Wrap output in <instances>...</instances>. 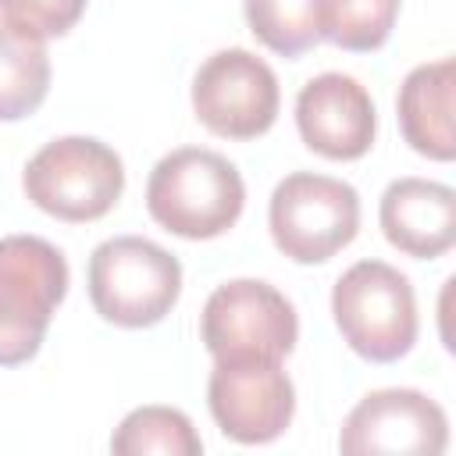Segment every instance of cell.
I'll return each instance as SVG.
<instances>
[{"mask_svg":"<svg viewBox=\"0 0 456 456\" xmlns=\"http://www.w3.org/2000/svg\"><path fill=\"white\" fill-rule=\"evenodd\" d=\"M246 185L239 167L203 146L164 153L146 182L150 217L178 239H217L242 217Z\"/></svg>","mask_w":456,"mask_h":456,"instance_id":"1","label":"cell"},{"mask_svg":"<svg viewBox=\"0 0 456 456\" xmlns=\"http://www.w3.org/2000/svg\"><path fill=\"white\" fill-rule=\"evenodd\" d=\"M331 317L342 342L370 363H395L406 356L420 328L410 278L385 260H356L338 274Z\"/></svg>","mask_w":456,"mask_h":456,"instance_id":"2","label":"cell"},{"mask_svg":"<svg viewBox=\"0 0 456 456\" xmlns=\"http://www.w3.org/2000/svg\"><path fill=\"white\" fill-rule=\"evenodd\" d=\"M182 296V264L142 235H114L89 256L93 310L118 328L160 324Z\"/></svg>","mask_w":456,"mask_h":456,"instance_id":"3","label":"cell"},{"mask_svg":"<svg viewBox=\"0 0 456 456\" xmlns=\"http://www.w3.org/2000/svg\"><path fill=\"white\" fill-rule=\"evenodd\" d=\"M68 260L39 235L0 239V367L28 363L68 296Z\"/></svg>","mask_w":456,"mask_h":456,"instance_id":"4","label":"cell"},{"mask_svg":"<svg viewBox=\"0 0 456 456\" xmlns=\"http://www.w3.org/2000/svg\"><path fill=\"white\" fill-rule=\"evenodd\" d=\"M25 196L68 224L100 221L125 192L121 157L93 135H61L36 150L21 175Z\"/></svg>","mask_w":456,"mask_h":456,"instance_id":"5","label":"cell"},{"mask_svg":"<svg viewBox=\"0 0 456 456\" xmlns=\"http://www.w3.org/2000/svg\"><path fill=\"white\" fill-rule=\"evenodd\" d=\"M267 228L278 253L289 260L324 264L356 239L360 192L331 175L292 171L271 192Z\"/></svg>","mask_w":456,"mask_h":456,"instance_id":"6","label":"cell"},{"mask_svg":"<svg viewBox=\"0 0 456 456\" xmlns=\"http://www.w3.org/2000/svg\"><path fill=\"white\" fill-rule=\"evenodd\" d=\"M200 338L214 360H285L296 349L299 317L274 285L232 278L207 296Z\"/></svg>","mask_w":456,"mask_h":456,"instance_id":"7","label":"cell"},{"mask_svg":"<svg viewBox=\"0 0 456 456\" xmlns=\"http://www.w3.org/2000/svg\"><path fill=\"white\" fill-rule=\"evenodd\" d=\"M281 107L278 75L256 53L232 46L210 53L192 78V110L200 125L221 139L264 135Z\"/></svg>","mask_w":456,"mask_h":456,"instance_id":"8","label":"cell"},{"mask_svg":"<svg viewBox=\"0 0 456 456\" xmlns=\"http://www.w3.org/2000/svg\"><path fill=\"white\" fill-rule=\"evenodd\" d=\"M207 406L232 442L267 445L292 424L296 385L281 360H214Z\"/></svg>","mask_w":456,"mask_h":456,"instance_id":"9","label":"cell"},{"mask_svg":"<svg viewBox=\"0 0 456 456\" xmlns=\"http://www.w3.org/2000/svg\"><path fill=\"white\" fill-rule=\"evenodd\" d=\"M449 445L445 410L417 388L367 392L338 431L346 456H438Z\"/></svg>","mask_w":456,"mask_h":456,"instance_id":"10","label":"cell"},{"mask_svg":"<svg viewBox=\"0 0 456 456\" xmlns=\"http://www.w3.org/2000/svg\"><path fill=\"white\" fill-rule=\"evenodd\" d=\"M296 128L314 153L328 160H360L374 146L378 110L353 75L324 71L299 89Z\"/></svg>","mask_w":456,"mask_h":456,"instance_id":"11","label":"cell"},{"mask_svg":"<svg viewBox=\"0 0 456 456\" xmlns=\"http://www.w3.org/2000/svg\"><path fill=\"white\" fill-rule=\"evenodd\" d=\"M378 221L399 253L435 260L456 242V192L431 178H395L378 203Z\"/></svg>","mask_w":456,"mask_h":456,"instance_id":"12","label":"cell"},{"mask_svg":"<svg viewBox=\"0 0 456 456\" xmlns=\"http://www.w3.org/2000/svg\"><path fill=\"white\" fill-rule=\"evenodd\" d=\"M452 93H456V61L438 57L431 64H417L399 86V128L410 150L428 160L456 157V125H452Z\"/></svg>","mask_w":456,"mask_h":456,"instance_id":"13","label":"cell"},{"mask_svg":"<svg viewBox=\"0 0 456 456\" xmlns=\"http://www.w3.org/2000/svg\"><path fill=\"white\" fill-rule=\"evenodd\" d=\"M50 93V53L0 21V121H21Z\"/></svg>","mask_w":456,"mask_h":456,"instance_id":"14","label":"cell"},{"mask_svg":"<svg viewBox=\"0 0 456 456\" xmlns=\"http://www.w3.org/2000/svg\"><path fill=\"white\" fill-rule=\"evenodd\" d=\"M110 449L118 456H200L203 438L175 406H139L114 428Z\"/></svg>","mask_w":456,"mask_h":456,"instance_id":"15","label":"cell"},{"mask_svg":"<svg viewBox=\"0 0 456 456\" xmlns=\"http://www.w3.org/2000/svg\"><path fill=\"white\" fill-rule=\"evenodd\" d=\"M249 32L278 57L314 50L321 36V0H242Z\"/></svg>","mask_w":456,"mask_h":456,"instance_id":"16","label":"cell"},{"mask_svg":"<svg viewBox=\"0 0 456 456\" xmlns=\"http://www.w3.org/2000/svg\"><path fill=\"white\" fill-rule=\"evenodd\" d=\"M399 0H321V36L349 53H370L388 43Z\"/></svg>","mask_w":456,"mask_h":456,"instance_id":"17","label":"cell"},{"mask_svg":"<svg viewBox=\"0 0 456 456\" xmlns=\"http://www.w3.org/2000/svg\"><path fill=\"white\" fill-rule=\"evenodd\" d=\"M86 11V0H0V21L28 39L68 36Z\"/></svg>","mask_w":456,"mask_h":456,"instance_id":"18","label":"cell"}]
</instances>
